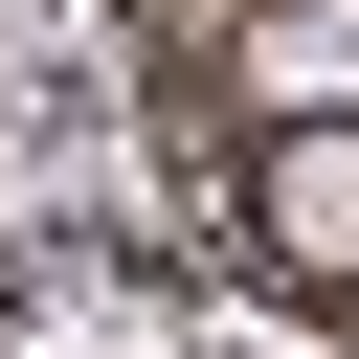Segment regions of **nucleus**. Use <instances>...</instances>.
Here are the masks:
<instances>
[{
  "mask_svg": "<svg viewBox=\"0 0 359 359\" xmlns=\"http://www.w3.org/2000/svg\"><path fill=\"white\" fill-rule=\"evenodd\" d=\"M292 224H314V247H359V157H292Z\"/></svg>",
  "mask_w": 359,
  "mask_h": 359,
  "instance_id": "nucleus-1",
  "label": "nucleus"
}]
</instances>
